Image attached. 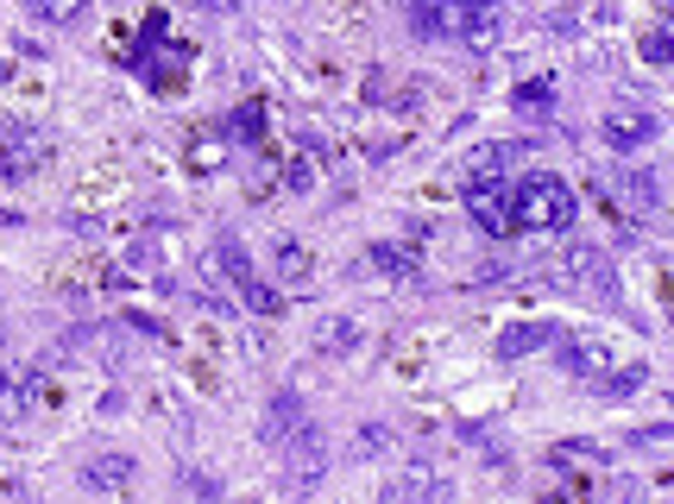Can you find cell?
Instances as JSON below:
<instances>
[{
	"mask_svg": "<svg viewBox=\"0 0 674 504\" xmlns=\"http://www.w3.org/2000/svg\"><path fill=\"white\" fill-rule=\"evenodd\" d=\"M315 347L334 353V360H341V353H353V347H360V322H347V315H328L322 329H315Z\"/></svg>",
	"mask_w": 674,
	"mask_h": 504,
	"instance_id": "cell-14",
	"label": "cell"
},
{
	"mask_svg": "<svg viewBox=\"0 0 674 504\" xmlns=\"http://www.w3.org/2000/svg\"><path fill=\"white\" fill-rule=\"evenodd\" d=\"M561 285H574L580 297H592V303L618 309V278H611V259L599 253V246H567L561 253Z\"/></svg>",
	"mask_w": 674,
	"mask_h": 504,
	"instance_id": "cell-5",
	"label": "cell"
},
{
	"mask_svg": "<svg viewBox=\"0 0 674 504\" xmlns=\"http://www.w3.org/2000/svg\"><path fill=\"white\" fill-rule=\"evenodd\" d=\"M548 341H555L561 373L587 378L592 392H606V397H631V392H643V378H650V366H643V360H624V347H618V341H606V334L555 329Z\"/></svg>",
	"mask_w": 674,
	"mask_h": 504,
	"instance_id": "cell-1",
	"label": "cell"
},
{
	"mask_svg": "<svg viewBox=\"0 0 674 504\" xmlns=\"http://www.w3.org/2000/svg\"><path fill=\"white\" fill-rule=\"evenodd\" d=\"M353 454H360V461H372V454H392V429H385V422H366V429L353 436Z\"/></svg>",
	"mask_w": 674,
	"mask_h": 504,
	"instance_id": "cell-17",
	"label": "cell"
},
{
	"mask_svg": "<svg viewBox=\"0 0 674 504\" xmlns=\"http://www.w3.org/2000/svg\"><path fill=\"white\" fill-rule=\"evenodd\" d=\"M271 271H278L283 285H303L309 271H315V259H309L303 240H278V246H271Z\"/></svg>",
	"mask_w": 674,
	"mask_h": 504,
	"instance_id": "cell-11",
	"label": "cell"
},
{
	"mask_svg": "<svg viewBox=\"0 0 674 504\" xmlns=\"http://www.w3.org/2000/svg\"><path fill=\"white\" fill-rule=\"evenodd\" d=\"M511 176H467V215L485 240H511L517 227H511V190H504Z\"/></svg>",
	"mask_w": 674,
	"mask_h": 504,
	"instance_id": "cell-4",
	"label": "cell"
},
{
	"mask_svg": "<svg viewBox=\"0 0 674 504\" xmlns=\"http://www.w3.org/2000/svg\"><path fill=\"white\" fill-rule=\"evenodd\" d=\"M599 132H606V146L618 158H631V152H643V146L662 139V120H655L643 101H624V108H611L606 120H599Z\"/></svg>",
	"mask_w": 674,
	"mask_h": 504,
	"instance_id": "cell-6",
	"label": "cell"
},
{
	"mask_svg": "<svg viewBox=\"0 0 674 504\" xmlns=\"http://www.w3.org/2000/svg\"><path fill=\"white\" fill-rule=\"evenodd\" d=\"M636 51H643V64H655V69H662V64H668V57H674V39H668V25H650Z\"/></svg>",
	"mask_w": 674,
	"mask_h": 504,
	"instance_id": "cell-19",
	"label": "cell"
},
{
	"mask_svg": "<svg viewBox=\"0 0 674 504\" xmlns=\"http://www.w3.org/2000/svg\"><path fill=\"white\" fill-rule=\"evenodd\" d=\"M618 183H624L631 208H643V215H650V208H662V176H655V171H636V164H631V171L618 176Z\"/></svg>",
	"mask_w": 674,
	"mask_h": 504,
	"instance_id": "cell-15",
	"label": "cell"
},
{
	"mask_svg": "<svg viewBox=\"0 0 674 504\" xmlns=\"http://www.w3.org/2000/svg\"><path fill=\"white\" fill-rule=\"evenodd\" d=\"M372 271H378V278H416V271H422V265H416V253L410 246H397V240H385V246H372Z\"/></svg>",
	"mask_w": 674,
	"mask_h": 504,
	"instance_id": "cell-12",
	"label": "cell"
},
{
	"mask_svg": "<svg viewBox=\"0 0 674 504\" xmlns=\"http://www.w3.org/2000/svg\"><path fill=\"white\" fill-rule=\"evenodd\" d=\"M504 190H511V227H517V234H561V227H574V215H580L574 190H567L555 171H517Z\"/></svg>",
	"mask_w": 674,
	"mask_h": 504,
	"instance_id": "cell-2",
	"label": "cell"
},
{
	"mask_svg": "<svg viewBox=\"0 0 674 504\" xmlns=\"http://www.w3.org/2000/svg\"><path fill=\"white\" fill-rule=\"evenodd\" d=\"M561 25L580 39V32H611L618 25V0H567Z\"/></svg>",
	"mask_w": 674,
	"mask_h": 504,
	"instance_id": "cell-9",
	"label": "cell"
},
{
	"mask_svg": "<svg viewBox=\"0 0 674 504\" xmlns=\"http://www.w3.org/2000/svg\"><path fill=\"white\" fill-rule=\"evenodd\" d=\"M88 0H32V20H44V25H69L76 13H83Z\"/></svg>",
	"mask_w": 674,
	"mask_h": 504,
	"instance_id": "cell-18",
	"label": "cell"
},
{
	"mask_svg": "<svg viewBox=\"0 0 674 504\" xmlns=\"http://www.w3.org/2000/svg\"><path fill=\"white\" fill-rule=\"evenodd\" d=\"M548 334H555V322H523V329H504L499 334V353H504V360H523V353L543 347Z\"/></svg>",
	"mask_w": 674,
	"mask_h": 504,
	"instance_id": "cell-13",
	"label": "cell"
},
{
	"mask_svg": "<svg viewBox=\"0 0 674 504\" xmlns=\"http://www.w3.org/2000/svg\"><path fill=\"white\" fill-rule=\"evenodd\" d=\"M309 429V404H303V392H278L271 404H265V422H259V436H265V448H290V441Z\"/></svg>",
	"mask_w": 674,
	"mask_h": 504,
	"instance_id": "cell-7",
	"label": "cell"
},
{
	"mask_svg": "<svg viewBox=\"0 0 674 504\" xmlns=\"http://www.w3.org/2000/svg\"><path fill=\"white\" fill-rule=\"evenodd\" d=\"M536 146L529 139H492V146H479L473 152V171L467 176H511L517 171V158H529Z\"/></svg>",
	"mask_w": 674,
	"mask_h": 504,
	"instance_id": "cell-8",
	"label": "cell"
},
{
	"mask_svg": "<svg viewBox=\"0 0 674 504\" xmlns=\"http://www.w3.org/2000/svg\"><path fill=\"white\" fill-rule=\"evenodd\" d=\"M555 101H561V95H555V83H548V76L517 83V95H511V108H517L523 120H548V114H555Z\"/></svg>",
	"mask_w": 674,
	"mask_h": 504,
	"instance_id": "cell-10",
	"label": "cell"
},
{
	"mask_svg": "<svg viewBox=\"0 0 674 504\" xmlns=\"http://www.w3.org/2000/svg\"><path fill=\"white\" fill-rule=\"evenodd\" d=\"M127 480H132L127 454H101V461H88V485H127Z\"/></svg>",
	"mask_w": 674,
	"mask_h": 504,
	"instance_id": "cell-16",
	"label": "cell"
},
{
	"mask_svg": "<svg viewBox=\"0 0 674 504\" xmlns=\"http://www.w3.org/2000/svg\"><path fill=\"white\" fill-rule=\"evenodd\" d=\"M668 436H674L668 422H655V429H636V436H631V448H655V441H668Z\"/></svg>",
	"mask_w": 674,
	"mask_h": 504,
	"instance_id": "cell-21",
	"label": "cell"
},
{
	"mask_svg": "<svg viewBox=\"0 0 674 504\" xmlns=\"http://www.w3.org/2000/svg\"><path fill=\"white\" fill-rule=\"evenodd\" d=\"M215 265H221V278H227V290L239 297V309H253V315H283L278 285H265L259 271H253V259H246V246H239L234 234L215 240Z\"/></svg>",
	"mask_w": 674,
	"mask_h": 504,
	"instance_id": "cell-3",
	"label": "cell"
},
{
	"mask_svg": "<svg viewBox=\"0 0 674 504\" xmlns=\"http://www.w3.org/2000/svg\"><path fill=\"white\" fill-rule=\"evenodd\" d=\"M283 190H290V196H303L309 183H315V171H309V152L303 158H290V164H283V176H278Z\"/></svg>",
	"mask_w": 674,
	"mask_h": 504,
	"instance_id": "cell-20",
	"label": "cell"
}]
</instances>
